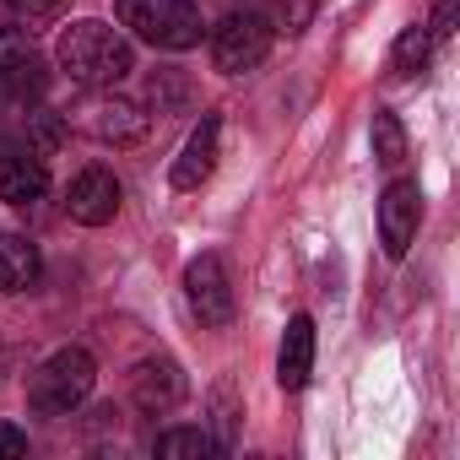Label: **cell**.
Returning a JSON list of instances; mask_svg holds the SVG:
<instances>
[{
  "label": "cell",
  "mask_w": 460,
  "mask_h": 460,
  "mask_svg": "<svg viewBox=\"0 0 460 460\" xmlns=\"http://www.w3.org/2000/svg\"><path fill=\"white\" fill-rule=\"evenodd\" d=\"M71 125L87 130L103 146H130V141L146 136V114L130 98H114V87H93V98L71 109Z\"/></svg>",
  "instance_id": "obj_5"
},
{
  "label": "cell",
  "mask_w": 460,
  "mask_h": 460,
  "mask_svg": "<svg viewBox=\"0 0 460 460\" xmlns=\"http://www.w3.org/2000/svg\"><path fill=\"white\" fill-rule=\"evenodd\" d=\"M17 455H28V433L17 422H0V460H17Z\"/></svg>",
  "instance_id": "obj_23"
},
{
  "label": "cell",
  "mask_w": 460,
  "mask_h": 460,
  "mask_svg": "<svg viewBox=\"0 0 460 460\" xmlns=\"http://www.w3.org/2000/svg\"><path fill=\"white\" fill-rule=\"evenodd\" d=\"M417 222H422V190H417V179H395L379 200V239H385L390 261H401L411 250Z\"/></svg>",
  "instance_id": "obj_7"
},
{
  "label": "cell",
  "mask_w": 460,
  "mask_h": 460,
  "mask_svg": "<svg viewBox=\"0 0 460 460\" xmlns=\"http://www.w3.org/2000/svg\"><path fill=\"white\" fill-rule=\"evenodd\" d=\"M66 211H71L82 227L114 222V211H119V179H114L109 168H82V173L71 179V190H66Z\"/></svg>",
  "instance_id": "obj_8"
},
{
  "label": "cell",
  "mask_w": 460,
  "mask_h": 460,
  "mask_svg": "<svg viewBox=\"0 0 460 460\" xmlns=\"http://www.w3.org/2000/svg\"><path fill=\"white\" fill-rule=\"evenodd\" d=\"M146 98H152V109H157V114H173V109H184V103H190V82H184L179 71H157V76L146 82Z\"/></svg>",
  "instance_id": "obj_19"
},
{
  "label": "cell",
  "mask_w": 460,
  "mask_h": 460,
  "mask_svg": "<svg viewBox=\"0 0 460 460\" xmlns=\"http://www.w3.org/2000/svg\"><path fill=\"white\" fill-rule=\"evenodd\" d=\"M93 379H98V363L87 347H60L33 379H28V401L33 411L44 417H71L87 395H93Z\"/></svg>",
  "instance_id": "obj_2"
},
{
  "label": "cell",
  "mask_w": 460,
  "mask_h": 460,
  "mask_svg": "<svg viewBox=\"0 0 460 460\" xmlns=\"http://www.w3.org/2000/svg\"><path fill=\"white\" fill-rule=\"evenodd\" d=\"M130 395L141 411H173L184 401V374L173 358H141L130 368Z\"/></svg>",
  "instance_id": "obj_9"
},
{
  "label": "cell",
  "mask_w": 460,
  "mask_h": 460,
  "mask_svg": "<svg viewBox=\"0 0 460 460\" xmlns=\"http://www.w3.org/2000/svg\"><path fill=\"white\" fill-rule=\"evenodd\" d=\"M0 12L28 22V33H33V28H44V22H55L66 12V0H0Z\"/></svg>",
  "instance_id": "obj_21"
},
{
  "label": "cell",
  "mask_w": 460,
  "mask_h": 460,
  "mask_svg": "<svg viewBox=\"0 0 460 460\" xmlns=\"http://www.w3.org/2000/svg\"><path fill=\"white\" fill-rule=\"evenodd\" d=\"M55 60H60V71L76 82V87H114V82H125L130 71H136V49L109 28V22H71L66 33H60V44H55Z\"/></svg>",
  "instance_id": "obj_1"
},
{
  "label": "cell",
  "mask_w": 460,
  "mask_h": 460,
  "mask_svg": "<svg viewBox=\"0 0 460 460\" xmlns=\"http://www.w3.org/2000/svg\"><path fill=\"white\" fill-rule=\"evenodd\" d=\"M114 12L136 39H146L157 49H195L200 28H206L195 0H114Z\"/></svg>",
  "instance_id": "obj_3"
},
{
  "label": "cell",
  "mask_w": 460,
  "mask_h": 460,
  "mask_svg": "<svg viewBox=\"0 0 460 460\" xmlns=\"http://www.w3.org/2000/svg\"><path fill=\"white\" fill-rule=\"evenodd\" d=\"M184 298H190L200 325H227L234 320V282H227V266L217 255H195L184 266Z\"/></svg>",
  "instance_id": "obj_6"
},
{
  "label": "cell",
  "mask_w": 460,
  "mask_h": 460,
  "mask_svg": "<svg viewBox=\"0 0 460 460\" xmlns=\"http://www.w3.org/2000/svg\"><path fill=\"white\" fill-rule=\"evenodd\" d=\"M239 417H244V406H239L234 385L222 379V385L211 390V422H217V433H211V438H217V449H234V444H239Z\"/></svg>",
  "instance_id": "obj_16"
},
{
  "label": "cell",
  "mask_w": 460,
  "mask_h": 460,
  "mask_svg": "<svg viewBox=\"0 0 460 460\" xmlns=\"http://www.w3.org/2000/svg\"><path fill=\"white\" fill-rule=\"evenodd\" d=\"M309 374H314V320L293 314L288 336H282V352H277V385L282 390H304Z\"/></svg>",
  "instance_id": "obj_11"
},
{
  "label": "cell",
  "mask_w": 460,
  "mask_h": 460,
  "mask_svg": "<svg viewBox=\"0 0 460 460\" xmlns=\"http://www.w3.org/2000/svg\"><path fill=\"white\" fill-rule=\"evenodd\" d=\"M271 39H277V28L261 12H227L211 28V60L222 76H244L271 55Z\"/></svg>",
  "instance_id": "obj_4"
},
{
  "label": "cell",
  "mask_w": 460,
  "mask_h": 460,
  "mask_svg": "<svg viewBox=\"0 0 460 460\" xmlns=\"http://www.w3.org/2000/svg\"><path fill=\"white\" fill-rule=\"evenodd\" d=\"M49 190V168L33 152H0V200L6 206H33Z\"/></svg>",
  "instance_id": "obj_12"
},
{
  "label": "cell",
  "mask_w": 460,
  "mask_h": 460,
  "mask_svg": "<svg viewBox=\"0 0 460 460\" xmlns=\"http://www.w3.org/2000/svg\"><path fill=\"white\" fill-rule=\"evenodd\" d=\"M22 136L33 141V146H28L33 157H49V152L66 141V119L49 114V109H22Z\"/></svg>",
  "instance_id": "obj_17"
},
{
  "label": "cell",
  "mask_w": 460,
  "mask_h": 460,
  "mask_svg": "<svg viewBox=\"0 0 460 460\" xmlns=\"http://www.w3.org/2000/svg\"><path fill=\"white\" fill-rule=\"evenodd\" d=\"M39 277V250L22 234H0V293H22Z\"/></svg>",
  "instance_id": "obj_13"
},
{
  "label": "cell",
  "mask_w": 460,
  "mask_h": 460,
  "mask_svg": "<svg viewBox=\"0 0 460 460\" xmlns=\"http://www.w3.org/2000/svg\"><path fill=\"white\" fill-rule=\"evenodd\" d=\"M455 22H460V0H438V12H433V22H428L433 44H438V39H449V33H455Z\"/></svg>",
  "instance_id": "obj_22"
},
{
  "label": "cell",
  "mask_w": 460,
  "mask_h": 460,
  "mask_svg": "<svg viewBox=\"0 0 460 460\" xmlns=\"http://www.w3.org/2000/svg\"><path fill=\"white\" fill-rule=\"evenodd\" d=\"M28 60H33V39L22 28H12V22H0V82H6L17 66H28Z\"/></svg>",
  "instance_id": "obj_20"
},
{
  "label": "cell",
  "mask_w": 460,
  "mask_h": 460,
  "mask_svg": "<svg viewBox=\"0 0 460 460\" xmlns=\"http://www.w3.org/2000/svg\"><path fill=\"white\" fill-rule=\"evenodd\" d=\"M368 136H374V157H379L385 168H395V163L406 157V130H401V119H395L390 109H379V114H374Z\"/></svg>",
  "instance_id": "obj_18"
},
{
  "label": "cell",
  "mask_w": 460,
  "mask_h": 460,
  "mask_svg": "<svg viewBox=\"0 0 460 460\" xmlns=\"http://www.w3.org/2000/svg\"><path fill=\"white\" fill-rule=\"evenodd\" d=\"M428 60H433V33H428V22H411L395 39V49H390V71L395 76H417V71H428Z\"/></svg>",
  "instance_id": "obj_14"
},
{
  "label": "cell",
  "mask_w": 460,
  "mask_h": 460,
  "mask_svg": "<svg viewBox=\"0 0 460 460\" xmlns=\"http://www.w3.org/2000/svg\"><path fill=\"white\" fill-rule=\"evenodd\" d=\"M217 141H222V119L217 114H200V125L190 130V141H184V152L173 157V190H200L206 179H211V168H217Z\"/></svg>",
  "instance_id": "obj_10"
},
{
  "label": "cell",
  "mask_w": 460,
  "mask_h": 460,
  "mask_svg": "<svg viewBox=\"0 0 460 460\" xmlns=\"http://www.w3.org/2000/svg\"><path fill=\"white\" fill-rule=\"evenodd\" d=\"M157 455L163 460H206V455H217V438L206 428H168V433H157Z\"/></svg>",
  "instance_id": "obj_15"
}]
</instances>
